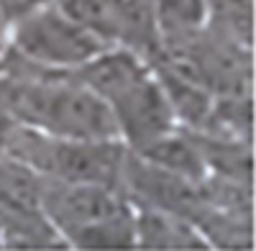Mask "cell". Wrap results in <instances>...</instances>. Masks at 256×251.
<instances>
[{
    "label": "cell",
    "instance_id": "obj_9",
    "mask_svg": "<svg viewBox=\"0 0 256 251\" xmlns=\"http://www.w3.org/2000/svg\"><path fill=\"white\" fill-rule=\"evenodd\" d=\"M202 28L254 49V0H202Z\"/></svg>",
    "mask_w": 256,
    "mask_h": 251
},
{
    "label": "cell",
    "instance_id": "obj_10",
    "mask_svg": "<svg viewBox=\"0 0 256 251\" xmlns=\"http://www.w3.org/2000/svg\"><path fill=\"white\" fill-rule=\"evenodd\" d=\"M72 20L98 36L105 46H116V16L110 0H54Z\"/></svg>",
    "mask_w": 256,
    "mask_h": 251
},
{
    "label": "cell",
    "instance_id": "obj_5",
    "mask_svg": "<svg viewBox=\"0 0 256 251\" xmlns=\"http://www.w3.org/2000/svg\"><path fill=\"white\" fill-rule=\"evenodd\" d=\"M46 177L13 154L0 156V218L3 234L13 226L46 220L44 213Z\"/></svg>",
    "mask_w": 256,
    "mask_h": 251
},
{
    "label": "cell",
    "instance_id": "obj_12",
    "mask_svg": "<svg viewBox=\"0 0 256 251\" xmlns=\"http://www.w3.org/2000/svg\"><path fill=\"white\" fill-rule=\"evenodd\" d=\"M44 3H49V0H0V26L3 28L13 26L16 20L26 18Z\"/></svg>",
    "mask_w": 256,
    "mask_h": 251
},
{
    "label": "cell",
    "instance_id": "obj_11",
    "mask_svg": "<svg viewBox=\"0 0 256 251\" xmlns=\"http://www.w3.org/2000/svg\"><path fill=\"white\" fill-rule=\"evenodd\" d=\"M162 38H177L202 28V0H152Z\"/></svg>",
    "mask_w": 256,
    "mask_h": 251
},
{
    "label": "cell",
    "instance_id": "obj_15",
    "mask_svg": "<svg viewBox=\"0 0 256 251\" xmlns=\"http://www.w3.org/2000/svg\"><path fill=\"white\" fill-rule=\"evenodd\" d=\"M0 248H3V218H0Z\"/></svg>",
    "mask_w": 256,
    "mask_h": 251
},
{
    "label": "cell",
    "instance_id": "obj_14",
    "mask_svg": "<svg viewBox=\"0 0 256 251\" xmlns=\"http://www.w3.org/2000/svg\"><path fill=\"white\" fill-rule=\"evenodd\" d=\"M6 54V28L0 26V56Z\"/></svg>",
    "mask_w": 256,
    "mask_h": 251
},
{
    "label": "cell",
    "instance_id": "obj_3",
    "mask_svg": "<svg viewBox=\"0 0 256 251\" xmlns=\"http://www.w3.org/2000/svg\"><path fill=\"white\" fill-rule=\"evenodd\" d=\"M6 154L56 182H98L120 190L128 146L118 138H67L13 126Z\"/></svg>",
    "mask_w": 256,
    "mask_h": 251
},
{
    "label": "cell",
    "instance_id": "obj_6",
    "mask_svg": "<svg viewBox=\"0 0 256 251\" xmlns=\"http://www.w3.org/2000/svg\"><path fill=\"white\" fill-rule=\"evenodd\" d=\"M136 248H210L198 226L169 210L134 205Z\"/></svg>",
    "mask_w": 256,
    "mask_h": 251
},
{
    "label": "cell",
    "instance_id": "obj_2",
    "mask_svg": "<svg viewBox=\"0 0 256 251\" xmlns=\"http://www.w3.org/2000/svg\"><path fill=\"white\" fill-rule=\"evenodd\" d=\"M44 213L67 248H136L134 202L118 187L46 180Z\"/></svg>",
    "mask_w": 256,
    "mask_h": 251
},
{
    "label": "cell",
    "instance_id": "obj_13",
    "mask_svg": "<svg viewBox=\"0 0 256 251\" xmlns=\"http://www.w3.org/2000/svg\"><path fill=\"white\" fill-rule=\"evenodd\" d=\"M13 126H16V123H13L8 116L0 113V156H3V154H6V149H8V138H10Z\"/></svg>",
    "mask_w": 256,
    "mask_h": 251
},
{
    "label": "cell",
    "instance_id": "obj_4",
    "mask_svg": "<svg viewBox=\"0 0 256 251\" xmlns=\"http://www.w3.org/2000/svg\"><path fill=\"white\" fill-rule=\"evenodd\" d=\"M6 46L18 59L49 72H74L105 44L72 20L54 0L6 28Z\"/></svg>",
    "mask_w": 256,
    "mask_h": 251
},
{
    "label": "cell",
    "instance_id": "obj_1",
    "mask_svg": "<svg viewBox=\"0 0 256 251\" xmlns=\"http://www.w3.org/2000/svg\"><path fill=\"white\" fill-rule=\"evenodd\" d=\"M74 77L105 100L118 138L131 152H141L177 126L152 64L131 49L105 46L74 70Z\"/></svg>",
    "mask_w": 256,
    "mask_h": 251
},
{
    "label": "cell",
    "instance_id": "obj_7",
    "mask_svg": "<svg viewBox=\"0 0 256 251\" xmlns=\"http://www.w3.org/2000/svg\"><path fill=\"white\" fill-rule=\"evenodd\" d=\"M134 154L144 156L146 162L162 166L166 172L187 177L192 182H202L208 177L200 144L195 134L190 128H182V126H174L172 131H166L164 136L154 138L148 146H144L141 152H134Z\"/></svg>",
    "mask_w": 256,
    "mask_h": 251
},
{
    "label": "cell",
    "instance_id": "obj_8",
    "mask_svg": "<svg viewBox=\"0 0 256 251\" xmlns=\"http://www.w3.org/2000/svg\"><path fill=\"white\" fill-rule=\"evenodd\" d=\"M116 16V46L131 49L146 62L159 46V26L152 0H110Z\"/></svg>",
    "mask_w": 256,
    "mask_h": 251
}]
</instances>
